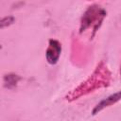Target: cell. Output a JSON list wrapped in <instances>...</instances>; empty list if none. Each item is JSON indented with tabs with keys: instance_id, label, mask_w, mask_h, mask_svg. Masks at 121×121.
Segmentation results:
<instances>
[{
	"instance_id": "cell-3",
	"label": "cell",
	"mask_w": 121,
	"mask_h": 121,
	"mask_svg": "<svg viewBox=\"0 0 121 121\" xmlns=\"http://www.w3.org/2000/svg\"><path fill=\"white\" fill-rule=\"evenodd\" d=\"M61 52V44L57 40H49V44L46 50V60L50 64H56L59 60Z\"/></svg>"
},
{
	"instance_id": "cell-5",
	"label": "cell",
	"mask_w": 121,
	"mask_h": 121,
	"mask_svg": "<svg viewBox=\"0 0 121 121\" xmlns=\"http://www.w3.org/2000/svg\"><path fill=\"white\" fill-rule=\"evenodd\" d=\"M5 79H8V87H10V84L16 85L17 81L19 80V77L16 75H7L5 77Z\"/></svg>"
},
{
	"instance_id": "cell-1",
	"label": "cell",
	"mask_w": 121,
	"mask_h": 121,
	"mask_svg": "<svg viewBox=\"0 0 121 121\" xmlns=\"http://www.w3.org/2000/svg\"><path fill=\"white\" fill-rule=\"evenodd\" d=\"M110 80H111V73L107 65L104 63V61H101L99 62V64H97L92 76L86 81L82 82L79 86H78L72 92H70L65 96V98L68 101H73L75 99H78V97L85 95L97 88L108 86Z\"/></svg>"
},
{
	"instance_id": "cell-2",
	"label": "cell",
	"mask_w": 121,
	"mask_h": 121,
	"mask_svg": "<svg viewBox=\"0 0 121 121\" xmlns=\"http://www.w3.org/2000/svg\"><path fill=\"white\" fill-rule=\"evenodd\" d=\"M106 14H107L106 10L98 5H93L89 7L81 18L79 33H83L85 30L91 27L94 36L95 33L97 31L98 27L100 26Z\"/></svg>"
},
{
	"instance_id": "cell-6",
	"label": "cell",
	"mask_w": 121,
	"mask_h": 121,
	"mask_svg": "<svg viewBox=\"0 0 121 121\" xmlns=\"http://www.w3.org/2000/svg\"><path fill=\"white\" fill-rule=\"evenodd\" d=\"M14 21V18L11 17V16H8V17H5L1 20V28L5 27V26H9L10 24H12Z\"/></svg>"
},
{
	"instance_id": "cell-7",
	"label": "cell",
	"mask_w": 121,
	"mask_h": 121,
	"mask_svg": "<svg viewBox=\"0 0 121 121\" xmlns=\"http://www.w3.org/2000/svg\"><path fill=\"white\" fill-rule=\"evenodd\" d=\"M120 73H121V71H120Z\"/></svg>"
},
{
	"instance_id": "cell-4",
	"label": "cell",
	"mask_w": 121,
	"mask_h": 121,
	"mask_svg": "<svg viewBox=\"0 0 121 121\" xmlns=\"http://www.w3.org/2000/svg\"><path fill=\"white\" fill-rule=\"evenodd\" d=\"M120 99H121V91L111 95L108 96L107 98L101 100V101L94 108V110H93V112H92L93 115H95L96 113H98V112H99L100 111H102L103 109H105V108H107V107H109V106H112V105L115 104V103L118 102Z\"/></svg>"
}]
</instances>
